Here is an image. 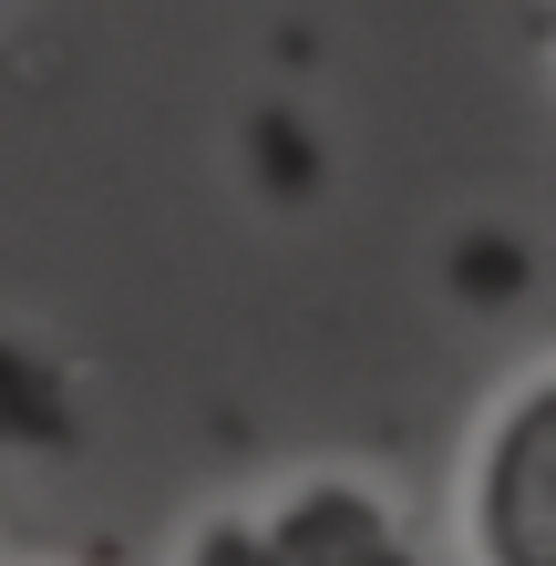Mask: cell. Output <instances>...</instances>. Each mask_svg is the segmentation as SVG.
<instances>
[{"instance_id": "7a4b0ae2", "label": "cell", "mask_w": 556, "mask_h": 566, "mask_svg": "<svg viewBox=\"0 0 556 566\" xmlns=\"http://www.w3.org/2000/svg\"><path fill=\"white\" fill-rule=\"evenodd\" d=\"M464 566H556V360L495 391L453 484Z\"/></svg>"}, {"instance_id": "6da1fadb", "label": "cell", "mask_w": 556, "mask_h": 566, "mask_svg": "<svg viewBox=\"0 0 556 566\" xmlns=\"http://www.w3.org/2000/svg\"><path fill=\"white\" fill-rule=\"evenodd\" d=\"M176 566H433V546L371 474H289L279 494L217 505Z\"/></svg>"}]
</instances>
